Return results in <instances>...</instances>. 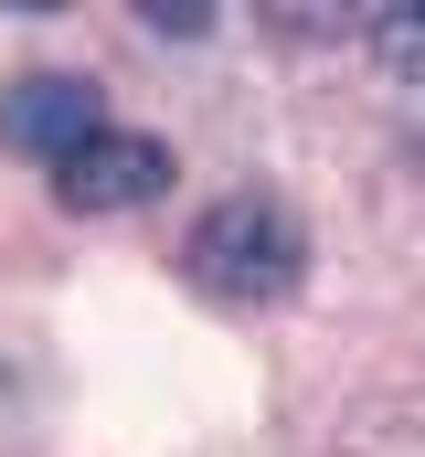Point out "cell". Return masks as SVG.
Listing matches in <instances>:
<instances>
[{
    "label": "cell",
    "mask_w": 425,
    "mask_h": 457,
    "mask_svg": "<svg viewBox=\"0 0 425 457\" xmlns=\"http://www.w3.org/2000/svg\"><path fill=\"white\" fill-rule=\"evenodd\" d=\"M181 277L223 298V309H277L298 277H309V224L277 203V192H223L192 213L181 234Z\"/></svg>",
    "instance_id": "cell-1"
},
{
    "label": "cell",
    "mask_w": 425,
    "mask_h": 457,
    "mask_svg": "<svg viewBox=\"0 0 425 457\" xmlns=\"http://www.w3.org/2000/svg\"><path fill=\"white\" fill-rule=\"evenodd\" d=\"M160 192H171V149H160L149 128H117V117H106L86 149L54 160V203H64V213H138V203H160Z\"/></svg>",
    "instance_id": "cell-2"
},
{
    "label": "cell",
    "mask_w": 425,
    "mask_h": 457,
    "mask_svg": "<svg viewBox=\"0 0 425 457\" xmlns=\"http://www.w3.org/2000/svg\"><path fill=\"white\" fill-rule=\"evenodd\" d=\"M96 128H106L96 75H11V86H0V138H11V149H32L43 170H54L64 149H86Z\"/></svg>",
    "instance_id": "cell-3"
},
{
    "label": "cell",
    "mask_w": 425,
    "mask_h": 457,
    "mask_svg": "<svg viewBox=\"0 0 425 457\" xmlns=\"http://www.w3.org/2000/svg\"><path fill=\"white\" fill-rule=\"evenodd\" d=\"M362 43H372V64H383L394 86H425V0H372Z\"/></svg>",
    "instance_id": "cell-4"
},
{
    "label": "cell",
    "mask_w": 425,
    "mask_h": 457,
    "mask_svg": "<svg viewBox=\"0 0 425 457\" xmlns=\"http://www.w3.org/2000/svg\"><path fill=\"white\" fill-rule=\"evenodd\" d=\"M138 21H149V32H181V43H192V32H212V0H149Z\"/></svg>",
    "instance_id": "cell-5"
}]
</instances>
